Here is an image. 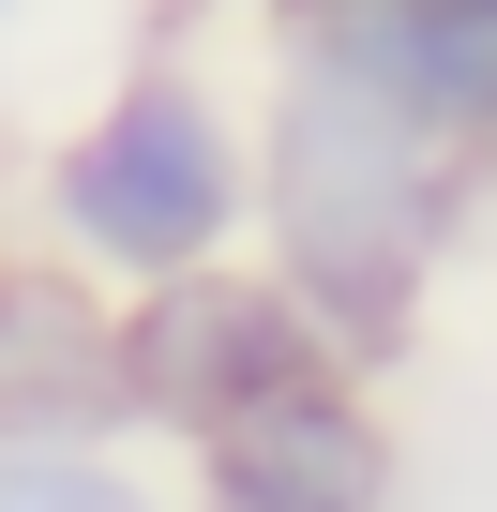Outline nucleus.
Instances as JSON below:
<instances>
[{
  "mask_svg": "<svg viewBox=\"0 0 497 512\" xmlns=\"http://www.w3.org/2000/svg\"><path fill=\"white\" fill-rule=\"evenodd\" d=\"M0 16H16V0H0Z\"/></svg>",
  "mask_w": 497,
  "mask_h": 512,
  "instance_id": "nucleus-7",
  "label": "nucleus"
},
{
  "mask_svg": "<svg viewBox=\"0 0 497 512\" xmlns=\"http://www.w3.org/2000/svg\"><path fill=\"white\" fill-rule=\"evenodd\" d=\"M0 512H166L121 452H0Z\"/></svg>",
  "mask_w": 497,
  "mask_h": 512,
  "instance_id": "nucleus-6",
  "label": "nucleus"
},
{
  "mask_svg": "<svg viewBox=\"0 0 497 512\" xmlns=\"http://www.w3.org/2000/svg\"><path fill=\"white\" fill-rule=\"evenodd\" d=\"M0 452H121V302L61 256H0Z\"/></svg>",
  "mask_w": 497,
  "mask_h": 512,
  "instance_id": "nucleus-4",
  "label": "nucleus"
},
{
  "mask_svg": "<svg viewBox=\"0 0 497 512\" xmlns=\"http://www.w3.org/2000/svg\"><path fill=\"white\" fill-rule=\"evenodd\" d=\"M302 377H332L317 317H302L272 272H241V256H211V272L121 302V437H181V452H196V437H226L241 407L302 392Z\"/></svg>",
  "mask_w": 497,
  "mask_h": 512,
  "instance_id": "nucleus-3",
  "label": "nucleus"
},
{
  "mask_svg": "<svg viewBox=\"0 0 497 512\" xmlns=\"http://www.w3.org/2000/svg\"><path fill=\"white\" fill-rule=\"evenodd\" d=\"M257 226V151L226 136V106L196 76H121L61 151H46V256L91 287H181Z\"/></svg>",
  "mask_w": 497,
  "mask_h": 512,
  "instance_id": "nucleus-2",
  "label": "nucleus"
},
{
  "mask_svg": "<svg viewBox=\"0 0 497 512\" xmlns=\"http://www.w3.org/2000/svg\"><path fill=\"white\" fill-rule=\"evenodd\" d=\"M467 136H437L422 106H392L377 76L287 46L272 76V136H257V226H272V287L317 317L332 362H377L437 272V241L467 211Z\"/></svg>",
  "mask_w": 497,
  "mask_h": 512,
  "instance_id": "nucleus-1",
  "label": "nucleus"
},
{
  "mask_svg": "<svg viewBox=\"0 0 497 512\" xmlns=\"http://www.w3.org/2000/svg\"><path fill=\"white\" fill-rule=\"evenodd\" d=\"M196 512H392V422L332 362L272 407H241L226 437H196Z\"/></svg>",
  "mask_w": 497,
  "mask_h": 512,
  "instance_id": "nucleus-5",
  "label": "nucleus"
}]
</instances>
